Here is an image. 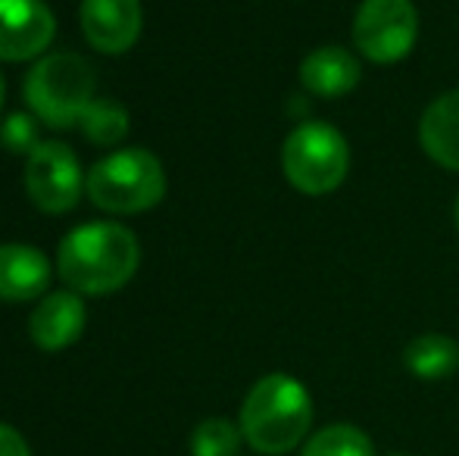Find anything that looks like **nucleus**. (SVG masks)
Segmentation results:
<instances>
[{
  "label": "nucleus",
  "mask_w": 459,
  "mask_h": 456,
  "mask_svg": "<svg viewBox=\"0 0 459 456\" xmlns=\"http://www.w3.org/2000/svg\"><path fill=\"white\" fill-rule=\"evenodd\" d=\"M385 456H406V453H385Z\"/></svg>",
  "instance_id": "nucleus-22"
},
{
  "label": "nucleus",
  "mask_w": 459,
  "mask_h": 456,
  "mask_svg": "<svg viewBox=\"0 0 459 456\" xmlns=\"http://www.w3.org/2000/svg\"><path fill=\"white\" fill-rule=\"evenodd\" d=\"M82 31L100 54H126L144 29L141 0H82Z\"/></svg>",
  "instance_id": "nucleus-9"
},
{
  "label": "nucleus",
  "mask_w": 459,
  "mask_h": 456,
  "mask_svg": "<svg viewBox=\"0 0 459 456\" xmlns=\"http://www.w3.org/2000/svg\"><path fill=\"white\" fill-rule=\"evenodd\" d=\"M281 172L300 194L325 197L338 191L351 172V144L328 122H300L284 138Z\"/></svg>",
  "instance_id": "nucleus-5"
},
{
  "label": "nucleus",
  "mask_w": 459,
  "mask_h": 456,
  "mask_svg": "<svg viewBox=\"0 0 459 456\" xmlns=\"http://www.w3.org/2000/svg\"><path fill=\"white\" fill-rule=\"evenodd\" d=\"M56 19L44 0H0V60L25 63L54 44Z\"/></svg>",
  "instance_id": "nucleus-8"
},
{
  "label": "nucleus",
  "mask_w": 459,
  "mask_h": 456,
  "mask_svg": "<svg viewBox=\"0 0 459 456\" xmlns=\"http://www.w3.org/2000/svg\"><path fill=\"white\" fill-rule=\"evenodd\" d=\"M0 144L10 153H25L29 157L41 141H38V119L29 113H13L10 119L0 125Z\"/></svg>",
  "instance_id": "nucleus-18"
},
{
  "label": "nucleus",
  "mask_w": 459,
  "mask_h": 456,
  "mask_svg": "<svg viewBox=\"0 0 459 456\" xmlns=\"http://www.w3.org/2000/svg\"><path fill=\"white\" fill-rule=\"evenodd\" d=\"M454 226L459 231V197H456V203H454Z\"/></svg>",
  "instance_id": "nucleus-21"
},
{
  "label": "nucleus",
  "mask_w": 459,
  "mask_h": 456,
  "mask_svg": "<svg viewBox=\"0 0 459 456\" xmlns=\"http://www.w3.org/2000/svg\"><path fill=\"white\" fill-rule=\"evenodd\" d=\"M0 456H31V447L22 438V432L6 426V422H0Z\"/></svg>",
  "instance_id": "nucleus-19"
},
{
  "label": "nucleus",
  "mask_w": 459,
  "mask_h": 456,
  "mask_svg": "<svg viewBox=\"0 0 459 456\" xmlns=\"http://www.w3.org/2000/svg\"><path fill=\"white\" fill-rule=\"evenodd\" d=\"M4 98H6V85H4V75H0V110H4Z\"/></svg>",
  "instance_id": "nucleus-20"
},
{
  "label": "nucleus",
  "mask_w": 459,
  "mask_h": 456,
  "mask_svg": "<svg viewBox=\"0 0 459 456\" xmlns=\"http://www.w3.org/2000/svg\"><path fill=\"white\" fill-rule=\"evenodd\" d=\"M300 456H378L372 438L363 428L351 422H334L319 432H313L300 447Z\"/></svg>",
  "instance_id": "nucleus-15"
},
{
  "label": "nucleus",
  "mask_w": 459,
  "mask_h": 456,
  "mask_svg": "<svg viewBox=\"0 0 459 456\" xmlns=\"http://www.w3.org/2000/svg\"><path fill=\"white\" fill-rule=\"evenodd\" d=\"M419 144L441 169L459 172V88L444 91L419 119Z\"/></svg>",
  "instance_id": "nucleus-13"
},
{
  "label": "nucleus",
  "mask_w": 459,
  "mask_h": 456,
  "mask_svg": "<svg viewBox=\"0 0 459 456\" xmlns=\"http://www.w3.org/2000/svg\"><path fill=\"white\" fill-rule=\"evenodd\" d=\"M241 444V426H235L231 419H222V416L204 419L191 432V456H238Z\"/></svg>",
  "instance_id": "nucleus-16"
},
{
  "label": "nucleus",
  "mask_w": 459,
  "mask_h": 456,
  "mask_svg": "<svg viewBox=\"0 0 459 456\" xmlns=\"http://www.w3.org/2000/svg\"><path fill=\"white\" fill-rule=\"evenodd\" d=\"M419 13L412 0H363L353 16V44L366 60L391 66L412 54Z\"/></svg>",
  "instance_id": "nucleus-6"
},
{
  "label": "nucleus",
  "mask_w": 459,
  "mask_h": 456,
  "mask_svg": "<svg viewBox=\"0 0 459 456\" xmlns=\"http://www.w3.org/2000/svg\"><path fill=\"white\" fill-rule=\"evenodd\" d=\"M25 104L50 128L82 125L94 104V69L79 54H44L25 75Z\"/></svg>",
  "instance_id": "nucleus-4"
},
{
  "label": "nucleus",
  "mask_w": 459,
  "mask_h": 456,
  "mask_svg": "<svg viewBox=\"0 0 459 456\" xmlns=\"http://www.w3.org/2000/svg\"><path fill=\"white\" fill-rule=\"evenodd\" d=\"M88 172L63 141H41L25 157V191L41 213L60 216L79 203Z\"/></svg>",
  "instance_id": "nucleus-7"
},
{
  "label": "nucleus",
  "mask_w": 459,
  "mask_h": 456,
  "mask_svg": "<svg viewBox=\"0 0 459 456\" xmlns=\"http://www.w3.org/2000/svg\"><path fill=\"white\" fill-rule=\"evenodd\" d=\"M88 323V310L82 294L75 291H56L38 300L35 313L29 319V335L38 350L60 353L73 347L82 338Z\"/></svg>",
  "instance_id": "nucleus-10"
},
{
  "label": "nucleus",
  "mask_w": 459,
  "mask_h": 456,
  "mask_svg": "<svg viewBox=\"0 0 459 456\" xmlns=\"http://www.w3.org/2000/svg\"><path fill=\"white\" fill-rule=\"evenodd\" d=\"M403 366L422 382H441V378L454 375L459 366V344L450 335L441 331H429L419 335L406 344L403 350Z\"/></svg>",
  "instance_id": "nucleus-14"
},
{
  "label": "nucleus",
  "mask_w": 459,
  "mask_h": 456,
  "mask_svg": "<svg viewBox=\"0 0 459 456\" xmlns=\"http://www.w3.org/2000/svg\"><path fill=\"white\" fill-rule=\"evenodd\" d=\"M85 191L103 213L134 216L166 197V169L147 147H122L88 169Z\"/></svg>",
  "instance_id": "nucleus-3"
},
{
  "label": "nucleus",
  "mask_w": 459,
  "mask_h": 456,
  "mask_svg": "<svg viewBox=\"0 0 459 456\" xmlns=\"http://www.w3.org/2000/svg\"><path fill=\"white\" fill-rule=\"evenodd\" d=\"M359 79H363V69H359L357 54L338 44H322L309 50L300 63V85L316 98H347L359 85Z\"/></svg>",
  "instance_id": "nucleus-11"
},
{
  "label": "nucleus",
  "mask_w": 459,
  "mask_h": 456,
  "mask_svg": "<svg viewBox=\"0 0 459 456\" xmlns=\"http://www.w3.org/2000/svg\"><path fill=\"white\" fill-rule=\"evenodd\" d=\"M244 444L263 456H284L309 438L313 428V397L300 378L288 372H269L247 391L241 403Z\"/></svg>",
  "instance_id": "nucleus-2"
},
{
  "label": "nucleus",
  "mask_w": 459,
  "mask_h": 456,
  "mask_svg": "<svg viewBox=\"0 0 459 456\" xmlns=\"http://www.w3.org/2000/svg\"><path fill=\"white\" fill-rule=\"evenodd\" d=\"M50 260L31 244H0V300L25 304L48 291Z\"/></svg>",
  "instance_id": "nucleus-12"
},
{
  "label": "nucleus",
  "mask_w": 459,
  "mask_h": 456,
  "mask_svg": "<svg viewBox=\"0 0 459 456\" xmlns=\"http://www.w3.org/2000/svg\"><path fill=\"white\" fill-rule=\"evenodd\" d=\"M141 266V244L132 228L119 222H88L60 241L56 269L69 291L85 297H107L126 288Z\"/></svg>",
  "instance_id": "nucleus-1"
},
{
  "label": "nucleus",
  "mask_w": 459,
  "mask_h": 456,
  "mask_svg": "<svg viewBox=\"0 0 459 456\" xmlns=\"http://www.w3.org/2000/svg\"><path fill=\"white\" fill-rule=\"evenodd\" d=\"M82 132L100 147H116L128 134V110L116 100H94L82 119Z\"/></svg>",
  "instance_id": "nucleus-17"
}]
</instances>
